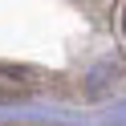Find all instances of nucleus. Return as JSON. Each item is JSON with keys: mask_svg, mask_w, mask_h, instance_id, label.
I'll use <instances>...</instances> for the list:
<instances>
[{"mask_svg": "<svg viewBox=\"0 0 126 126\" xmlns=\"http://www.w3.org/2000/svg\"><path fill=\"white\" fill-rule=\"evenodd\" d=\"M122 33H126V8H122Z\"/></svg>", "mask_w": 126, "mask_h": 126, "instance_id": "obj_1", "label": "nucleus"}]
</instances>
